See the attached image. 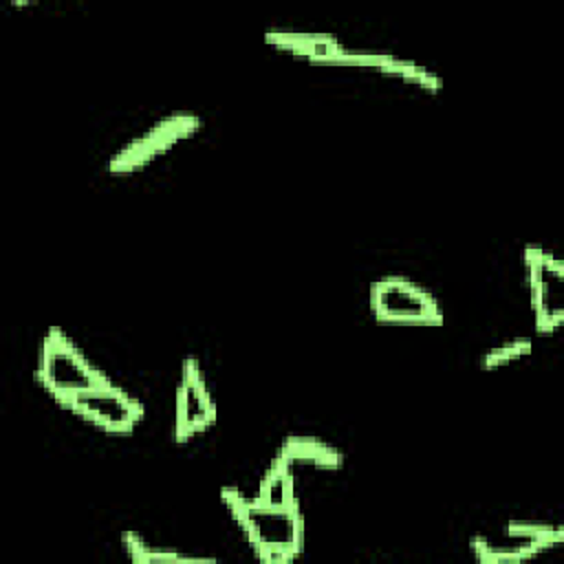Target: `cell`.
<instances>
[{"mask_svg":"<svg viewBox=\"0 0 564 564\" xmlns=\"http://www.w3.org/2000/svg\"><path fill=\"white\" fill-rule=\"evenodd\" d=\"M220 500L260 562L289 564L304 553L306 520L302 507H273L238 487H223Z\"/></svg>","mask_w":564,"mask_h":564,"instance_id":"obj_1","label":"cell"},{"mask_svg":"<svg viewBox=\"0 0 564 564\" xmlns=\"http://www.w3.org/2000/svg\"><path fill=\"white\" fill-rule=\"evenodd\" d=\"M33 375L55 403L68 394L112 381L62 326L46 328L37 346Z\"/></svg>","mask_w":564,"mask_h":564,"instance_id":"obj_2","label":"cell"},{"mask_svg":"<svg viewBox=\"0 0 564 564\" xmlns=\"http://www.w3.org/2000/svg\"><path fill=\"white\" fill-rule=\"evenodd\" d=\"M377 322L388 326H443L441 300L421 282L403 273L379 275L368 293Z\"/></svg>","mask_w":564,"mask_h":564,"instance_id":"obj_3","label":"cell"},{"mask_svg":"<svg viewBox=\"0 0 564 564\" xmlns=\"http://www.w3.org/2000/svg\"><path fill=\"white\" fill-rule=\"evenodd\" d=\"M57 405L68 410L79 421L106 434L119 436L132 434L145 419L143 401L115 381L68 394Z\"/></svg>","mask_w":564,"mask_h":564,"instance_id":"obj_4","label":"cell"},{"mask_svg":"<svg viewBox=\"0 0 564 564\" xmlns=\"http://www.w3.org/2000/svg\"><path fill=\"white\" fill-rule=\"evenodd\" d=\"M203 128V119L198 112L192 110H172L156 119L150 128H145L141 134L126 141L110 159H108V172L110 174H132L163 154H167L172 148L183 143L185 139L194 137Z\"/></svg>","mask_w":564,"mask_h":564,"instance_id":"obj_5","label":"cell"},{"mask_svg":"<svg viewBox=\"0 0 564 564\" xmlns=\"http://www.w3.org/2000/svg\"><path fill=\"white\" fill-rule=\"evenodd\" d=\"M564 542L562 524L509 520L496 535H474L469 540L471 555L482 564H520Z\"/></svg>","mask_w":564,"mask_h":564,"instance_id":"obj_6","label":"cell"},{"mask_svg":"<svg viewBox=\"0 0 564 564\" xmlns=\"http://www.w3.org/2000/svg\"><path fill=\"white\" fill-rule=\"evenodd\" d=\"M522 262L535 330L553 335L564 322V264L542 245H527Z\"/></svg>","mask_w":564,"mask_h":564,"instance_id":"obj_7","label":"cell"},{"mask_svg":"<svg viewBox=\"0 0 564 564\" xmlns=\"http://www.w3.org/2000/svg\"><path fill=\"white\" fill-rule=\"evenodd\" d=\"M218 421V403L209 388L207 375L198 357L189 355L181 364L176 401H174V423H172V441L187 443Z\"/></svg>","mask_w":564,"mask_h":564,"instance_id":"obj_8","label":"cell"},{"mask_svg":"<svg viewBox=\"0 0 564 564\" xmlns=\"http://www.w3.org/2000/svg\"><path fill=\"white\" fill-rule=\"evenodd\" d=\"M264 42L282 53L304 57L322 66H355L372 68L375 53L370 48L346 46L335 33L322 31H291V29H269L264 31Z\"/></svg>","mask_w":564,"mask_h":564,"instance_id":"obj_9","label":"cell"},{"mask_svg":"<svg viewBox=\"0 0 564 564\" xmlns=\"http://www.w3.org/2000/svg\"><path fill=\"white\" fill-rule=\"evenodd\" d=\"M256 498L273 507H300V496L295 485V465L282 447L275 449L271 463L267 465L258 482Z\"/></svg>","mask_w":564,"mask_h":564,"instance_id":"obj_10","label":"cell"},{"mask_svg":"<svg viewBox=\"0 0 564 564\" xmlns=\"http://www.w3.org/2000/svg\"><path fill=\"white\" fill-rule=\"evenodd\" d=\"M280 447L293 460L295 469L308 467L317 471H337L344 467L341 449L313 434H289Z\"/></svg>","mask_w":564,"mask_h":564,"instance_id":"obj_11","label":"cell"},{"mask_svg":"<svg viewBox=\"0 0 564 564\" xmlns=\"http://www.w3.org/2000/svg\"><path fill=\"white\" fill-rule=\"evenodd\" d=\"M372 70L397 77V79L412 84L425 93H441V88H443V79L432 68H427L425 64H419L412 57H401V55H394L388 51L375 53Z\"/></svg>","mask_w":564,"mask_h":564,"instance_id":"obj_12","label":"cell"},{"mask_svg":"<svg viewBox=\"0 0 564 564\" xmlns=\"http://www.w3.org/2000/svg\"><path fill=\"white\" fill-rule=\"evenodd\" d=\"M121 549L123 553L139 564H163V562H200V560H212V557H203V555H187V553H178V551H167V549H156L152 546L141 533L128 529L121 533Z\"/></svg>","mask_w":564,"mask_h":564,"instance_id":"obj_13","label":"cell"},{"mask_svg":"<svg viewBox=\"0 0 564 564\" xmlns=\"http://www.w3.org/2000/svg\"><path fill=\"white\" fill-rule=\"evenodd\" d=\"M533 352V339L531 337H524V335H518V337H511V339H505L491 348H487L480 357V368L482 370H498V368H505L527 355Z\"/></svg>","mask_w":564,"mask_h":564,"instance_id":"obj_14","label":"cell"}]
</instances>
